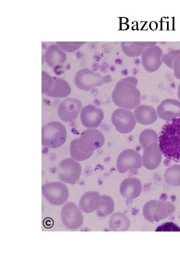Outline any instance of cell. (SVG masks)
I'll return each instance as SVG.
<instances>
[{
  "instance_id": "ac0fdd59",
  "label": "cell",
  "mask_w": 180,
  "mask_h": 270,
  "mask_svg": "<svg viewBox=\"0 0 180 270\" xmlns=\"http://www.w3.org/2000/svg\"><path fill=\"white\" fill-rule=\"evenodd\" d=\"M44 58L48 64L53 67L63 64L66 60V54L57 45L52 44L47 48Z\"/></svg>"
},
{
  "instance_id": "e0dca14e",
  "label": "cell",
  "mask_w": 180,
  "mask_h": 270,
  "mask_svg": "<svg viewBox=\"0 0 180 270\" xmlns=\"http://www.w3.org/2000/svg\"><path fill=\"white\" fill-rule=\"evenodd\" d=\"M100 202L99 194L96 192L90 191L82 196L79 201V206L84 212H92L98 207Z\"/></svg>"
},
{
  "instance_id": "f1b7e54d",
  "label": "cell",
  "mask_w": 180,
  "mask_h": 270,
  "mask_svg": "<svg viewBox=\"0 0 180 270\" xmlns=\"http://www.w3.org/2000/svg\"><path fill=\"white\" fill-rule=\"evenodd\" d=\"M166 230V231H180V228H178L176 224L172 222H166L158 227L156 230Z\"/></svg>"
},
{
  "instance_id": "7402d4cb",
  "label": "cell",
  "mask_w": 180,
  "mask_h": 270,
  "mask_svg": "<svg viewBox=\"0 0 180 270\" xmlns=\"http://www.w3.org/2000/svg\"><path fill=\"white\" fill-rule=\"evenodd\" d=\"M164 178L170 186H180V165L174 164L168 168L164 172Z\"/></svg>"
},
{
  "instance_id": "7c38bea8",
  "label": "cell",
  "mask_w": 180,
  "mask_h": 270,
  "mask_svg": "<svg viewBox=\"0 0 180 270\" xmlns=\"http://www.w3.org/2000/svg\"><path fill=\"white\" fill-rule=\"evenodd\" d=\"M162 51L158 46H152L147 48L142 56V61L144 68L148 72H154L160 66Z\"/></svg>"
},
{
  "instance_id": "6da1fadb",
  "label": "cell",
  "mask_w": 180,
  "mask_h": 270,
  "mask_svg": "<svg viewBox=\"0 0 180 270\" xmlns=\"http://www.w3.org/2000/svg\"><path fill=\"white\" fill-rule=\"evenodd\" d=\"M159 147L166 158L180 162V117L167 121L158 137Z\"/></svg>"
},
{
  "instance_id": "603a6c76",
  "label": "cell",
  "mask_w": 180,
  "mask_h": 270,
  "mask_svg": "<svg viewBox=\"0 0 180 270\" xmlns=\"http://www.w3.org/2000/svg\"><path fill=\"white\" fill-rule=\"evenodd\" d=\"M78 138L72 140L70 145V150L71 157L76 161H82L88 158L92 154H87L82 152L78 146Z\"/></svg>"
},
{
  "instance_id": "30bf717a",
  "label": "cell",
  "mask_w": 180,
  "mask_h": 270,
  "mask_svg": "<svg viewBox=\"0 0 180 270\" xmlns=\"http://www.w3.org/2000/svg\"><path fill=\"white\" fill-rule=\"evenodd\" d=\"M82 106V102L78 100L66 98L59 105L58 114L63 122H71L77 118Z\"/></svg>"
},
{
  "instance_id": "5b68a950",
  "label": "cell",
  "mask_w": 180,
  "mask_h": 270,
  "mask_svg": "<svg viewBox=\"0 0 180 270\" xmlns=\"http://www.w3.org/2000/svg\"><path fill=\"white\" fill-rule=\"evenodd\" d=\"M110 77L102 76L88 68H83L78 71L74 77V82L80 89L88 91L96 86H101L110 82Z\"/></svg>"
},
{
  "instance_id": "ba28073f",
  "label": "cell",
  "mask_w": 180,
  "mask_h": 270,
  "mask_svg": "<svg viewBox=\"0 0 180 270\" xmlns=\"http://www.w3.org/2000/svg\"><path fill=\"white\" fill-rule=\"evenodd\" d=\"M111 120L116 130L122 134L130 132L136 124L133 113L124 108L116 110L112 114Z\"/></svg>"
},
{
  "instance_id": "cb8c5ba5",
  "label": "cell",
  "mask_w": 180,
  "mask_h": 270,
  "mask_svg": "<svg viewBox=\"0 0 180 270\" xmlns=\"http://www.w3.org/2000/svg\"><path fill=\"white\" fill-rule=\"evenodd\" d=\"M139 142L144 148L153 142H158V134L152 129H146L140 134Z\"/></svg>"
},
{
  "instance_id": "9c48e42d",
  "label": "cell",
  "mask_w": 180,
  "mask_h": 270,
  "mask_svg": "<svg viewBox=\"0 0 180 270\" xmlns=\"http://www.w3.org/2000/svg\"><path fill=\"white\" fill-rule=\"evenodd\" d=\"M61 218L63 224L69 229H76L83 222V216L78 206L69 202L64 204L61 210Z\"/></svg>"
},
{
  "instance_id": "7a4b0ae2",
  "label": "cell",
  "mask_w": 180,
  "mask_h": 270,
  "mask_svg": "<svg viewBox=\"0 0 180 270\" xmlns=\"http://www.w3.org/2000/svg\"><path fill=\"white\" fill-rule=\"evenodd\" d=\"M136 78L128 76L120 80L116 84L112 98L114 104L125 109H134L140 102V93L137 88Z\"/></svg>"
},
{
  "instance_id": "4fadbf2b",
  "label": "cell",
  "mask_w": 180,
  "mask_h": 270,
  "mask_svg": "<svg viewBox=\"0 0 180 270\" xmlns=\"http://www.w3.org/2000/svg\"><path fill=\"white\" fill-rule=\"evenodd\" d=\"M104 112L98 106L88 104L84 106L80 113L82 124L88 128H96L104 119Z\"/></svg>"
},
{
  "instance_id": "2e32d148",
  "label": "cell",
  "mask_w": 180,
  "mask_h": 270,
  "mask_svg": "<svg viewBox=\"0 0 180 270\" xmlns=\"http://www.w3.org/2000/svg\"><path fill=\"white\" fill-rule=\"evenodd\" d=\"M134 114L136 120L140 124L148 125L154 122L157 120V114L154 108L151 106L142 104L134 110Z\"/></svg>"
},
{
  "instance_id": "3957f363",
  "label": "cell",
  "mask_w": 180,
  "mask_h": 270,
  "mask_svg": "<svg viewBox=\"0 0 180 270\" xmlns=\"http://www.w3.org/2000/svg\"><path fill=\"white\" fill-rule=\"evenodd\" d=\"M66 139L65 126L58 122H52L44 125L42 130V142L44 146L56 148L62 146Z\"/></svg>"
},
{
  "instance_id": "9a60e30c",
  "label": "cell",
  "mask_w": 180,
  "mask_h": 270,
  "mask_svg": "<svg viewBox=\"0 0 180 270\" xmlns=\"http://www.w3.org/2000/svg\"><path fill=\"white\" fill-rule=\"evenodd\" d=\"M142 161L144 166L153 170L158 167L160 162L162 156L158 142H153L143 148Z\"/></svg>"
},
{
  "instance_id": "277c9868",
  "label": "cell",
  "mask_w": 180,
  "mask_h": 270,
  "mask_svg": "<svg viewBox=\"0 0 180 270\" xmlns=\"http://www.w3.org/2000/svg\"><path fill=\"white\" fill-rule=\"evenodd\" d=\"M78 138L80 148L87 154H92L95 150L102 147L104 143V134L99 130L94 128L84 130Z\"/></svg>"
},
{
  "instance_id": "83f0119b",
  "label": "cell",
  "mask_w": 180,
  "mask_h": 270,
  "mask_svg": "<svg viewBox=\"0 0 180 270\" xmlns=\"http://www.w3.org/2000/svg\"><path fill=\"white\" fill-rule=\"evenodd\" d=\"M180 54V50L172 51L163 56L162 61L168 66L172 68L174 60Z\"/></svg>"
},
{
  "instance_id": "ffe728a7",
  "label": "cell",
  "mask_w": 180,
  "mask_h": 270,
  "mask_svg": "<svg viewBox=\"0 0 180 270\" xmlns=\"http://www.w3.org/2000/svg\"><path fill=\"white\" fill-rule=\"evenodd\" d=\"M152 42H122V48L124 53L130 57L140 56L146 46L154 45Z\"/></svg>"
},
{
  "instance_id": "8992f818",
  "label": "cell",
  "mask_w": 180,
  "mask_h": 270,
  "mask_svg": "<svg viewBox=\"0 0 180 270\" xmlns=\"http://www.w3.org/2000/svg\"><path fill=\"white\" fill-rule=\"evenodd\" d=\"M42 194L50 204L60 206L64 204L68 197L67 186L60 182H54L45 184L42 186Z\"/></svg>"
},
{
  "instance_id": "f546056e",
  "label": "cell",
  "mask_w": 180,
  "mask_h": 270,
  "mask_svg": "<svg viewBox=\"0 0 180 270\" xmlns=\"http://www.w3.org/2000/svg\"><path fill=\"white\" fill-rule=\"evenodd\" d=\"M174 74L176 78L180 80V54L176 58L173 64Z\"/></svg>"
},
{
  "instance_id": "4dcf8cb0",
  "label": "cell",
  "mask_w": 180,
  "mask_h": 270,
  "mask_svg": "<svg viewBox=\"0 0 180 270\" xmlns=\"http://www.w3.org/2000/svg\"><path fill=\"white\" fill-rule=\"evenodd\" d=\"M178 98L180 100V84H178Z\"/></svg>"
},
{
  "instance_id": "8fae6325",
  "label": "cell",
  "mask_w": 180,
  "mask_h": 270,
  "mask_svg": "<svg viewBox=\"0 0 180 270\" xmlns=\"http://www.w3.org/2000/svg\"><path fill=\"white\" fill-rule=\"evenodd\" d=\"M141 166V156L137 152L134 150H125L120 153L118 158L116 166L120 172L137 169Z\"/></svg>"
},
{
  "instance_id": "4316f807",
  "label": "cell",
  "mask_w": 180,
  "mask_h": 270,
  "mask_svg": "<svg viewBox=\"0 0 180 270\" xmlns=\"http://www.w3.org/2000/svg\"><path fill=\"white\" fill-rule=\"evenodd\" d=\"M54 82V77L47 72H42V93L46 94L52 88Z\"/></svg>"
},
{
  "instance_id": "d4e9b609",
  "label": "cell",
  "mask_w": 180,
  "mask_h": 270,
  "mask_svg": "<svg viewBox=\"0 0 180 270\" xmlns=\"http://www.w3.org/2000/svg\"><path fill=\"white\" fill-rule=\"evenodd\" d=\"M101 202L98 210L99 216H104L110 214L114 209V202L112 199L108 196H102Z\"/></svg>"
},
{
  "instance_id": "484cf974",
  "label": "cell",
  "mask_w": 180,
  "mask_h": 270,
  "mask_svg": "<svg viewBox=\"0 0 180 270\" xmlns=\"http://www.w3.org/2000/svg\"><path fill=\"white\" fill-rule=\"evenodd\" d=\"M85 42H58L60 48L64 51L72 52L79 48Z\"/></svg>"
},
{
  "instance_id": "44dd1931",
  "label": "cell",
  "mask_w": 180,
  "mask_h": 270,
  "mask_svg": "<svg viewBox=\"0 0 180 270\" xmlns=\"http://www.w3.org/2000/svg\"><path fill=\"white\" fill-rule=\"evenodd\" d=\"M120 189L124 196L138 194L141 190L140 182L136 178H126L121 184Z\"/></svg>"
},
{
  "instance_id": "5bb4252c",
  "label": "cell",
  "mask_w": 180,
  "mask_h": 270,
  "mask_svg": "<svg viewBox=\"0 0 180 270\" xmlns=\"http://www.w3.org/2000/svg\"><path fill=\"white\" fill-rule=\"evenodd\" d=\"M160 118L170 120L180 116V102L175 99H166L161 102L157 108Z\"/></svg>"
},
{
  "instance_id": "d6986e66",
  "label": "cell",
  "mask_w": 180,
  "mask_h": 270,
  "mask_svg": "<svg viewBox=\"0 0 180 270\" xmlns=\"http://www.w3.org/2000/svg\"><path fill=\"white\" fill-rule=\"evenodd\" d=\"M71 92L70 84L65 80L54 77L51 90L46 94L53 98H63L68 96Z\"/></svg>"
},
{
  "instance_id": "52a82bcc",
  "label": "cell",
  "mask_w": 180,
  "mask_h": 270,
  "mask_svg": "<svg viewBox=\"0 0 180 270\" xmlns=\"http://www.w3.org/2000/svg\"><path fill=\"white\" fill-rule=\"evenodd\" d=\"M81 172L80 164L70 158L62 160L58 168V176L60 180L71 184L76 182L80 176Z\"/></svg>"
}]
</instances>
